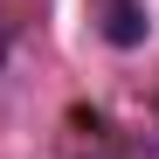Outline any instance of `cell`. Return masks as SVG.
Masks as SVG:
<instances>
[{"label":"cell","mask_w":159,"mask_h":159,"mask_svg":"<svg viewBox=\"0 0 159 159\" xmlns=\"http://www.w3.org/2000/svg\"><path fill=\"white\" fill-rule=\"evenodd\" d=\"M145 35H152V14L139 0H104V42L111 48H139Z\"/></svg>","instance_id":"1"},{"label":"cell","mask_w":159,"mask_h":159,"mask_svg":"<svg viewBox=\"0 0 159 159\" xmlns=\"http://www.w3.org/2000/svg\"><path fill=\"white\" fill-rule=\"evenodd\" d=\"M125 159H159V139H131V145H125Z\"/></svg>","instance_id":"2"}]
</instances>
